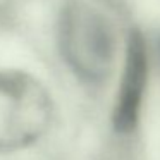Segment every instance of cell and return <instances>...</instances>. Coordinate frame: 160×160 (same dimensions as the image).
Instances as JSON below:
<instances>
[{
    "mask_svg": "<svg viewBox=\"0 0 160 160\" xmlns=\"http://www.w3.org/2000/svg\"><path fill=\"white\" fill-rule=\"evenodd\" d=\"M64 60L83 81L100 84L112 74L117 57L115 29L103 12L86 2L67 4L59 19Z\"/></svg>",
    "mask_w": 160,
    "mask_h": 160,
    "instance_id": "1",
    "label": "cell"
},
{
    "mask_svg": "<svg viewBox=\"0 0 160 160\" xmlns=\"http://www.w3.org/2000/svg\"><path fill=\"white\" fill-rule=\"evenodd\" d=\"M146 83H148V50L143 35L134 29L129 33L128 38L122 76L112 110V122L119 132H131L138 126Z\"/></svg>",
    "mask_w": 160,
    "mask_h": 160,
    "instance_id": "3",
    "label": "cell"
},
{
    "mask_svg": "<svg viewBox=\"0 0 160 160\" xmlns=\"http://www.w3.org/2000/svg\"><path fill=\"white\" fill-rule=\"evenodd\" d=\"M52 98L31 74L0 69V153L31 146L48 131Z\"/></svg>",
    "mask_w": 160,
    "mask_h": 160,
    "instance_id": "2",
    "label": "cell"
}]
</instances>
